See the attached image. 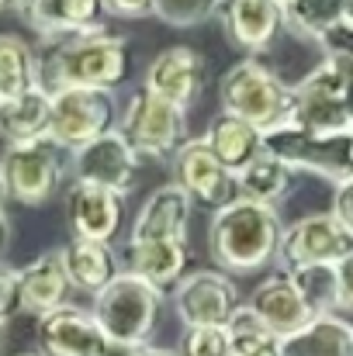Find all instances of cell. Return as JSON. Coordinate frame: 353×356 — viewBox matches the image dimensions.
I'll return each mask as SVG.
<instances>
[{
	"instance_id": "42",
	"label": "cell",
	"mask_w": 353,
	"mask_h": 356,
	"mask_svg": "<svg viewBox=\"0 0 353 356\" xmlns=\"http://www.w3.org/2000/svg\"><path fill=\"white\" fill-rule=\"evenodd\" d=\"M3 201H7V187H3V177H0V208H3Z\"/></svg>"
},
{
	"instance_id": "37",
	"label": "cell",
	"mask_w": 353,
	"mask_h": 356,
	"mask_svg": "<svg viewBox=\"0 0 353 356\" xmlns=\"http://www.w3.org/2000/svg\"><path fill=\"white\" fill-rule=\"evenodd\" d=\"M104 10L121 21H139V17H156V0H104Z\"/></svg>"
},
{
	"instance_id": "39",
	"label": "cell",
	"mask_w": 353,
	"mask_h": 356,
	"mask_svg": "<svg viewBox=\"0 0 353 356\" xmlns=\"http://www.w3.org/2000/svg\"><path fill=\"white\" fill-rule=\"evenodd\" d=\"M115 356H180L177 350H163V346H139V350H111Z\"/></svg>"
},
{
	"instance_id": "1",
	"label": "cell",
	"mask_w": 353,
	"mask_h": 356,
	"mask_svg": "<svg viewBox=\"0 0 353 356\" xmlns=\"http://www.w3.org/2000/svg\"><path fill=\"white\" fill-rule=\"evenodd\" d=\"M284 225L277 208L235 197L208 222V252L222 273H253L277 259Z\"/></svg>"
},
{
	"instance_id": "32",
	"label": "cell",
	"mask_w": 353,
	"mask_h": 356,
	"mask_svg": "<svg viewBox=\"0 0 353 356\" xmlns=\"http://www.w3.org/2000/svg\"><path fill=\"white\" fill-rule=\"evenodd\" d=\"M177 353L180 356H229L233 353L229 329L226 325H194V329H184Z\"/></svg>"
},
{
	"instance_id": "25",
	"label": "cell",
	"mask_w": 353,
	"mask_h": 356,
	"mask_svg": "<svg viewBox=\"0 0 353 356\" xmlns=\"http://www.w3.org/2000/svg\"><path fill=\"white\" fill-rule=\"evenodd\" d=\"M291 184H295V170L274 159L270 152H260L242 173H235V194L263 208H277L291 194Z\"/></svg>"
},
{
	"instance_id": "19",
	"label": "cell",
	"mask_w": 353,
	"mask_h": 356,
	"mask_svg": "<svg viewBox=\"0 0 353 356\" xmlns=\"http://www.w3.org/2000/svg\"><path fill=\"white\" fill-rule=\"evenodd\" d=\"M70 291L73 287H70L59 249H49V252L35 256L28 266H21V305H24V312L42 318V315L70 305L66 301Z\"/></svg>"
},
{
	"instance_id": "35",
	"label": "cell",
	"mask_w": 353,
	"mask_h": 356,
	"mask_svg": "<svg viewBox=\"0 0 353 356\" xmlns=\"http://www.w3.org/2000/svg\"><path fill=\"white\" fill-rule=\"evenodd\" d=\"M322 52L326 56H336V59H347V63H353V21L350 17H343L322 42Z\"/></svg>"
},
{
	"instance_id": "13",
	"label": "cell",
	"mask_w": 353,
	"mask_h": 356,
	"mask_svg": "<svg viewBox=\"0 0 353 356\" xmlns=\"http://www.w3.org/2000/svg\"><path fill=\"white\" fill-rule=\"evenodd\" d=\"M142 87L149 94H156L159 101L187 111L198 101L201 87H205V59H201V52L191 49V45H170V49H163L146 66Z\"/></svg>"
},
{
	"instance_id": "20",
	"label": "cell",
	"mask_w": 353,
	"mask_h": 356,
	"mask_svg": "<svg viewBox=\"0 0 353 356\" xmlns=\"http://www.w3.org/2000/svg\"><path fill=\"white\" fill-rule=\"evenodd\" d=\"M59 256H63L70 287H77V291H84V294H101L118 273H121L118 252L108 242L70 238V242L59 249Z\"/></svg>"
},
{
	"instance_id": "2",
	"label": "cell",
	"mask_w": 353,
	"mask_h": 356,
	"mask_svg": "<svg viewBox=\"0 0 353 356\" xmlns=\"http://www.w3.org/2000/svg\"><path fill=\"white\" fill-rule=\"evenodd\" d=\"M128 52L125 42L111 31H91V35H70L49 45V52L38 59V87L56 94L66 87H97L115 90L125 80Z\"/></svg>"
},
{
	"instance_id": "48",
	"label": "cell",
	"mask_w": 353,
	"mask_h": 356,
	"mask_svg": "<svg viewBox=\"0 0 353 356\" xmlns=\"http://www.w3.org/2000/svg\"><path fill=\"white\" fill-rule=\"evenodd\" d=\"M108 356H115V353H108Z\"/></svg>"
},
{
	"instance_id": "40",
	"label": "cell",
	"mask_w": 353,
	"mask_h": 356,
	"mask_svg": "<svg viewBox=\"0 0 353 356\" xmlns=\"http://www.w3.org/2000/svg\"><path fill=\"white\" fill-rule=\"evenodd\" d=\"M7 242H10V222H7V215H3V208H0V252L7 249Z\"/></svg>"
},
{
	"instance_id": "14",
	"label": "cell",
	"mask_w": 353,
	"mask_h": 356,
	"mask_svg": "<svg viewBox=\"0 0 353 356\" xmlns=\"http://www.w3.org/2000/svg\"><path fill=\"white\" fill-rule=\"evenodd\" d=\"M135 166H139V156L132 152V145L121 138V131H104L101 138L73 149L70 156V170H73V180H87V184H97V187H108L125 194L135 180Z\"/></svg>"
},
{
	"instance_id": "4",
	"label": "cell",
	"mask_w": 353,
	"mask_h": 356,
	"mask_svg": "<svg viewBox=\"0 0 353 356\" xmlns=\"http://www.w3.org/2000/svg\"><path fill=\"white\" fill-rule=\"evenodd\" d=\"M222 111L233 118L249 121L253 128L267 131L274 124H284L295 111V87H288L277 73H270L256 59H239L226 70L219 83Z\"/></svg>"
},
{
	"instance_id": "6",
	"label": "cell",
	"mask_w": 353,
	"mask_h": 356,
	"mask_svg": "<svg viewBox=\"0 0 353 356\" xmlns=\"http://www.w3.org/2000/svg\"><path fill=\"white\" fill-rule=\"evenodd\" d=\"M118 131L139 159H173V152L187 142V111L139 87L118 115Z\"/></svg>"
},
{
	"instance_id": "17",
	"label": "cell",
	"mask_w": 353,
	"mask_h": 356,
	"mask_svg": "<svg viewBox=\"0 0 353 356\" xmlns=\"http://www.w3.org/2000/svg\"><path fill=\"white\" fill-rule=\"evenodd\" d=\"M246 305H249L281 339L291 336V332H298V329H305V325L315 318V315L308 312L305 298L298 294V287H295V280H291L288 270H277V273L263 277V280L253 287V294H249Z\"/></svg>"
},
{
	"instance_id": "22",
	"label": "cell",
	"mask_w": 353,
	"mask_h": 356,
	"mask_svg": "<svg viewBox=\"0 0 353 356\" xmlns=\"http://www.w3.org/2000/svg\"><path fill=\"white\" fill-rule=\"evenodd\" d=\"M128 270L152 287L166 294V287H177L187 270V242H128Z\"/></svg>"
},
{
	"instance_id": "29",
	"label": "cell",
	"mask_w": 353,
	"mask_h": 356,
	"mask_svg": "<svg viewBox=\"0 0 353 356\" xmlns=\"http://www.w3.org/2000/svg\"><path fill=\"white\" fill-rule=\"evenodd\" d=\"M343 17H347L343 0H288L284 3V24L315 42H322Z\"/></svg>"
},
{
	"instance_id": "8",
	"label": "cell",
	"mask_w": 353,
	"mask_h": 356,
	"mask_svg": "<svg viewBox=\"0 0 353 356\" xmlns=\"http://www.w3.org/2000/svg\"><path fill=\"white\" fill-rule=\"evenodd\" d=\"M0 177H3L7 197H14L21 204H42V201H49L59 191V184H63L59 145L49 142V138L7 145V152L0 159Z\"/></svg>"
},
{
	"instance_id": "24",
	"label": "cell",
	"mask_w": 353,
	"mask_h": 356,
	"mask_svg": "<svg viewBox=\"0 0 353 356\" xmlns=\"http://www.w3.org/2000/svg\"><path fill=\"white\" fill-rule=\"evenodd\" d=\"M49 115H52V94L42 87L17 94V97H7L0 104V135L10 145L49 138Z\"/></svg>"
},
{
	"instance_id": "31",
	"label": "cell",
	"mask_w": 353,
	"mask_h": 356,
	"mask_svg": "<svg viewBox=\"0 0 353 356\" xmlns=\"http://www.w3.org/2000/svg\"><path fill=\"white\" fill-rule=\"evenodd\" d=\"M229 0H156V17L170 28H194L226 10Z\"/></svg>"
},
{
	"instance_id": "41",
	"label": "cell",
	"mask_w": 353,
	"mask_h": 356,
	"mask_svg": "<svg viewBox=\"0 0 353 356\" xmlns=\"http://www.w3.org/2000/svg\"><path fill=\"white\" fill-rule=\"evenodd\" d=\"M3 343H7V325L0 322V353H3Z\"/></svg>"
},
{
	"instance_id": "7",
	"label": "cell",
	"mask_w": 353,
	"mask_h": 356,
	"mask_svg": "<svg viewBox=\"0 0 353 356\" xmlns=\"http://www.w3.org/2000/svg\"><path fill=\"white\" fill-rule=\"evenodd\" d=\"M118 128L115 90L97 87H66L52 94V115H49V142L59 149H80L104 131Z\"/></svg>"
},
{
	"instance_id": "34",
	"label": "cell",
	"mask_w": 353,
	"mask_h": 356,
	"mask_svg": "<svg viewBox=\"0 0 353 356\" xmlns=\"http://www.w3.org/2000/svg\"><path fill=\"white\" fill-rule=\"evenodd\" d=\"M17 312H24V305H21V270L0 263V322L7 325Z\"/></svg>"
},
{
	"instance_id": "10",
	"label": "cell",
	"mask_w": 353,
	"mask_h": 356,
	"mask_svg": "<svg viewBox=\"0 0 353 356\" xmlns=\"http://www.w3.org/2000/svg\"><path fill=\"white\" fill-rule=\"evenodd\" d=\"M239 305H242L239 287L222 270H194L173 287V308H177V318L187 329L226 325Z\"/></svg>"
},
{
	"instance_id": "5",
	"label": "cell",
	"mask_w": 353,
	"mask_h": 356,
	"mask_svg": "<svg viewBox=\"0 0 353 356\" xmlns=\"http://www.w3.org/2000/svg\"><path fill=\"white\" fill-rule=\"evenodd\" d=\"M263 152H270L295 173H315L333 184H343L347 177H353V131L315 135L284 121L263 131Z\"/></svg>"
},
{
	"instance_id": "38",
	"label": "cell",
	"mask_w": 353,
	"mask_h": 356,
	"mask_svg": "<svg viewBox=\"0 0 353 356\" xmlns=\"http://www.w3.org/2000/svg\"><path fill=\"white\" fill-rule=\"evenodd\" d=\"M336 280H340V312H353V249L336 263Z\"/></svg>"
},
{
	"instance_id": "45",
	"label": "cell",
	"mask_w": 353,
	"mask_h": 356,
	"mask_svg": "<svg viewBox=\"0 0 353 356\" xmlns=\"http://www.w3.org/2000/svg\"><path fill=\"white\" fill-rule=\"evenodd\" d=\"M17 356H42V353H17Z\"/></svg>"
},
{
	"instance_id": "23",
	"label": "cell",
	"mask_w": 353,
	"mask_h": 356,
	"mask_svg": "<svg viewBox=\"0 0 353 356\" xmlns=\"http://www.w3.org/2000/svg\"><path fill=\"white\" fill-rule=\"evenodd\" d=\"M281 356H353V325L343 315H315L281 339Z\"/></svg>"
},
{
	"instance_id": "30",
	"label": "cell",
	"mask_w": 353,
	"mask_h": 356,
	"mask_svg": "<svg viewBox=\"0 0 353 356\" xmlns=\"http://www.w3.org/2000/svg\"><path fill=\"white\" fill-rule=\"evenodd\" d=\"M21 21L28 28H35L42 38L49 42H59V38H70L66 31V17H63V0H14L10 3Z\"/></svg>"
},
{
	"instance_id": "11",
	"label": "cell",
	"mask_w": 353,
	"mask_h": 356,
	"mask_svg": "<svg viewBox=\"0 0 353 356\" xmlns=\"http://www.w3.org/2000/svg\"><path fill=\"white\" fill-rule=\"evenodd\" d=\"M66 225L73 238L111 245L125 225V194L87 180H73L66 191Z\"/></svg>"
},
{
	"instance_id": "27",
	"label": "cell",
	"mask_w": 353,
	"mask_h": 356,
	"mask_svg": "<svg viewBox=\"0 0 353 356\" xmlns=\"http://www.w3.org/2000/svg\"><path fill=\"white\" fill-rule=\"evenodd\" d=\"M298 294L305 298L312 315H340V280L336 263H315V266H295L288 270Z\"/></svg>"
},
{
	"instance_id": "49",
	"label": "cell",
	"mask_w": 353,
	"mask_h": 356,
	"mask_svg": "<svg viewBox=\"0 0 353 356\" xmlns=\"http://www.w3.org/2000/svg\"><path fill=\"white\" fill-rule=\"evenodd\" d=\"M229 356H233V353H229Z\"/></svg>"
},
{
	"instance_id": "3",
	"label": "cell",
	"mask_w": 353,
	"mask_h": 356,
	"mask_svg": "<svg viewBox=\"0 0 353 356\" xmlns=\"http://www.w3.org/2000/svg\"><path fill=\"white\" fill-rule=\"evenodd\" d=\"M159 308H163V291L135 277L132 270H121L101 294H94L91 315L97 318L111 350H139L149 343Z\"/></svg>"
},
{
	"instance_id": "26",
	"label": "cell",
	"mask_w": 353,
	"mask_h": 356,
	"mask_svg": "<svg viewBox=\"0 0 353 356\" xmlns=\"http://www.w3.org/2000/svg\"><path fill=\"white\" fill-rule=\"evenodd\" d=\"M35 87H38V56H35V49L21 35L3 31L0 35V94H3V101L17 97V94H28Z\"/></svg>"
},
{
	"instance_id": "15",
	"label": "cell",
	"mask_w": 353,
	"mask_h": 356,
	"mask_svg": "<svg viewBox=\"0 0 353 356\" xmlns=\"http://www.w3.org/2000/svg\"><path fill=\"white\" fill-rule=\"evenodd\" d=\"M42 356H108L111 343L104 339L97 318L77 305H63L38 318Z\"/></svg>"
},
{
	"instance_id": "36",
	"label": "cell",
	"mask_w": 353,
	"mask_h": 356,
	"mask_svg": "<svg viewBox=\"0 0 353 356\" xmlns=\"http://www.w3.org/2000/svg\"><path fill=\"white\" fill-rule=\"evenodd\" d=\"M329 215H333V218L340 222V229H343V232L353 238V177H347L343 184H336Z\"/></svg>"
},
{
	"instance_id": "46",
	"label": "cell",
	"mask_w": 353,
	"mask_h": 356,
	"mask_svg": "<svg viewBox=\"0 0 353 356\" xmlns=\"http://www.w3.org/2000/svg\"><path fill=\"white\" fill-rule=\"evenodd\" d=\"M0 104H3V94H0Z\"/></svg>"
},
{
	"instance_id": "44",
	"label": "cell",
	"mask_w": 353,
	"mask_h": 356,
	"mask_svg": "<svg viewBox=\"0 0 353 356\" xmlns=\"http://www.w3.org/2000/svg\"><path fill=\"white\" fill-rule=\"evenodd\" d=\"M10 3H14V0H0V10H7V7H10Z\"/></svg>"
},
{
	"instance_id": "43",
	"label": "cell",
	"mask_w": 353,
	"mask_h": 356,
	"mask_svg": "<svg viewBox=\"0 0 353 356\" xmlns=\"http://www.w3.org/2000/svg\"><path fill=\"white\" fill-rule=\"evenodd\" d=\"M343 7H347V17L353 21V0H343Z\"/></svg>"
},
{
	"instance_id": "21",
	"label": "cell",
	"mask_w": 353,
	"mask_h": 356,
	"mask_svg": "<svg viewBox=\"0 0 353 356\" xmlns=\"http://www.w3.org/2000/svg\"><path fill=\"white\" fill-rule=\"evenodd\" d=\"M205 142L229 173H242L263 152V131L253 128L249 121L226 115V111L219 118H212L208 131H205Z\"/></svg>"
},
{
	"instance_id": "47",
	"label": "cell",
	"mask_w": 353,
	"mask_h": 356,
	"mask_svg": "<svg viewBox=\"0 0 353 356\" xmlns=\"http://www.w3.org/2000/svg\"><path fill=\"white\" fill-rule=\"evenodd\" d=\"M281 3H288V0H281Z\"/></svg>"
},
{
	"instance_id": "16",
	"label": "cell",
	"mask_w": 353,
	"mask_h": 356,
	"mask_svg": "<svg viewBox=\"0 0 353 356\" xmlns=\"http://www.w3.org/2000/svg\"><path fill=\"white\" fill-rule=\"evenodd\" d=\"M194 215V201L170 180L166 187L152 191L132 222V242H187V225Z\"/></svg>"
},
{
	"instance_id": "12",
	"label": "cell",
	"mask_w": 353,
	"mask_h": 356,
	"mask_svg": "<svg viewBox=\"0 0 353 356\" xmlns=\"http://www.w3.org/2000/svg\"><path fill=\"white\" fill-rule=\"evenodd\" d=\"M350 249L353 238L340 229V222L329 211H319L284 229L277 259L284 270H295V266H315V263H340Z\"/></svg>"
},
{
	"instance_id": "9",
	"label": "cell",
	"mask_w": 353,
	"mask_h": 356,
	"mask_svg": "<svg viewBox=\"0 0 353 356\" xmlns=\"http://www.w3.org/2000/svg\"><path fill=\"white\" fill-rule=\"evenodd\" d=\"M170 166H173V184H177L194 204L212 208V215H215L219 208L233 204L235 197H239V194H235V173H229V170L215 159V152L208 149L205 138H187V142L173 152Z\"/></svg>"
},
{
	"instance_id": "33",
	"label": "cell",
	"mask_w": 353,
	"mask_h": 356,
	"mask_svg": "<svg viewBox=\"0 0 353 356\" xmlns=\"http://www.w3.org/2000/svg\"><path fill=\"white\" fill-rule=\"evenodd\" d=\"M63 17H66V31L70 35H91V31H104V0H63Z\"/></svg>"
},
{
	"instance_id": "28",
	"label": "cell",
	"mask_w": 353,
	"mask_h": 356,
	"mask_svg": "<svg viewBox=\"0 0 353 356\" xmlns=\"http://www.w3.org/2000/svg\"><path fill=\"white\" fill-rule=\"evenodd\" d=\"M226 329H229L233 356H281V336L249 305L235 308V315L226 322Z\"/></svg>"
},
{
	"instance_id": "18",
	"label": "cell",
	"mask_w": 353,
	"mask_h": 356,
	"mask_svg": "<svg viewBox=\"0 0 353 356\" xmlns=\"http://www.w3.org/2000/svg\"><path fill=\"white\" fill-rule=\"evenodd\" d=\"M222 24L229 42L242 52L270 49V42L288 28L281 0H229L222 10Z\"/></svg>"
}]
</instances>
